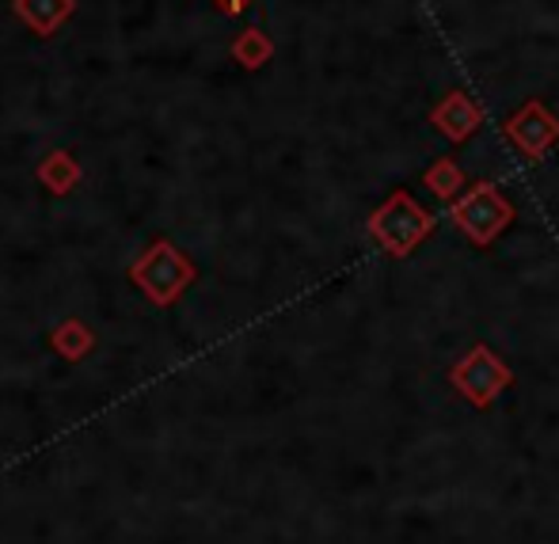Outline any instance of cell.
<instances>
[{"instance_id": "cell-1", "label": "cell", "mask_w": 559, "mask_h": 544, "mask_svg": "<svg viewBox=\"0 0 559 544\" xmlns=\"http://www.w3.org/2000/svg\"><path fill=\"white\" fill-rule=\"evenodd\" d=\"M435 228V214L419 206L407 191H392L389 202L369 217V233L381 240L389 256H412Z\"/></svg>"}, {"instance_id": "cell-2", "label": "cell", "mask_w": 559, "mask_h": 544, "mask_svg": "<svg viewBox=\"0 0 559 544\" xmlns=\"http://www.w3.org/2000/svg\"><path fill=\"white\" fill-rule=\"evenodd\" d=\"M510 221H514V206H510V199L495 184H472L468 191L453 202V225L461 228L476 248L495 244V236H499L502 228H510Z\"/></svg>"}, {"instance_id": "cell-3", "label": "cell", "mask_w": 559, "mask_h": 544, "mask_svg": "<svg viewBox=\"0 0 559 544\" xmlns=\"http://www.w3.org/2000/svg\"><path fill=\"white\" fill-rule=\"evenodd\" d=\"M502 133H507V141L522 156L540 161V156H545L548 149L559 141V118L540 104V99H530V104L518 107L514 115L502 122Z\"/></svg>"}, {"instance_id": "cell-4", "label": "cell", "mask_w": 559, "mask_h": 544, "mask_svg": "<svg viewBox=\"0 0 559 544\" xmlns=\"http://www.w3.org/2000/svg\"><path fill=\"white\" fill-rule=\"evenodd\" d=\"M453 385L472 400V404L484 407V404H491V400L499 397V389H507V385H510V369L502 366V362L495 358L487 346H476L468 358L456 362Z\"/></svg>"}, {"instance_id": "cell-5", "label": "cell", "mask_w": 559, "mask_h": 544, "mask_svg": "<svg viewBox=\"0 0 559 544\" xmlns=\"http://www.w3.org/2000/svg\"><path fill=\"white\" fill-rule=\"evenodd\" d=\"M430 122H435V130H442L449 141L461 145V141H468L472 133L484 126V107H479L468 92L453 88V92H445L435 107H430Z\"/></svg>"}, {"instance_id": "cell-6", "label": "cell", "mask_w": 559, "mask_h": 544, "mask_svg": "<svg viewBox=\"0 0 559 544\" xmlns=\"http://www.w3.org/2000/svg\"><path fill=\"white\" fill-rule=\"evenodd\" d=\"M423 184H427L442 202H456L464 194V172L456 161L442 156V161H435L427 172H423Z\"/></svg>"}, {"instance_id": "cell-7", "label": "cell", "mask_w": 559, "mask_h": 544, "mask_svg": "<svg viewBox=\"0 0 559 544\" xmlns=\"http://www.w3.org/2000/svg\"><path fill=\"white\" fill-rule=\"evenodd\" d=\"M225 4H228V8H243L248 0H225Z\"/></svg>"}]
</instances>
